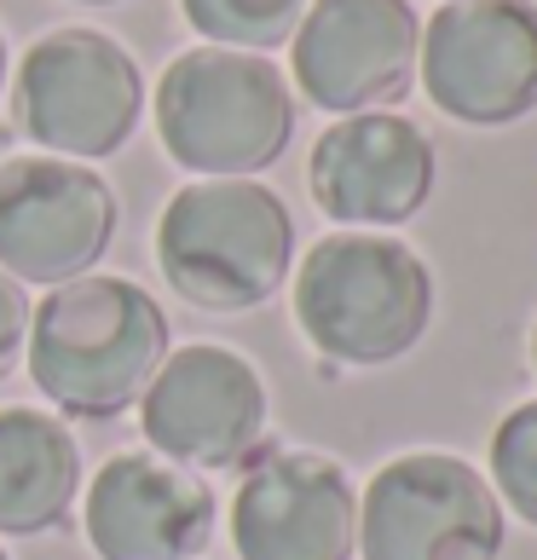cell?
Returning a JSON list of instances; mask_svg holds the SVG:
<instances>
[{"label":"cell","instance_id":"cell-7","mask_svg":"<svg viewBox=\"0 0 537 560\" xmlns=\"http://www.w3.org/2000/svg\"><path fill=\"white\" fill-rule=\"evenodd\" d=\"M417 81L428 105L463 128H509L537 110V7L445 0L422 24Z\"/></svg>","mask_w":537,"mask_h":560},{"label":"cell","instance_id":"cell-15","mask_svg":"<svg viewBox=\"0 0 537 560\" xmlns=\"http://www.w3.org/2000/svg\"><path fill=\"white\" fill-rule=\"evenodd\" d=\"M313 0H179L185 24H191L209 47L232 52H272L283 47Z\"/></svg>","mask_w":537,"mask_h":560},{"label":"cell","instance_id":"cell-4","mask_svg":"<svg viewBox=\"0 0 537 560\" xmlns=\"http://www.w3.org/2000/svg\"><path fill=\"white\" fill-rule=\"evenodd\" d=\"M156 139L197 179H255L295 139L289 75L260 52H179L156 75Z\"/></svg>","mask_w":537,"mask_h":560},{"label":"cell","instance_id":"cell-19","mask_svg":"<svg viewBox=\"0 0 537 560\" xmlns=\"http://www.w3.org/2000/svg\"><path fill=\"white\" fill-rule=\"evenodd\" d=\"M81 7H116V0H81Z\"/></svg>","mask_w":537,"mask_h":560},{"label":"cell","instance_id":"cell-8","mask_svg":"<svg viewBox=\"0 0 537 560\" xmlns=\"http://www.w3.org/2000/svg\"><path fill=\"white\" fill-rule=\"evenodd\" d=\"M121 225L110 179L70 156H7L0 162V272L17 283L58 289L87 278Z\"/></svg>","mask_w":537,"mask_h":560},{"label":"cell","instance_id":"cell-10","mask_svg":"<svg viewBox=\"0 0 537 560\" xmlns=\"http://www.w3.org/2000/svg\"><path fill=\"white\" fill-rule=\"evenodd\" d=\"M417 47L422 18L410 0H313L289 35V70L306 105L364 116L410 93Z\"/></svg>","mask_w":537,"mask_h":560},{"label":"cell","instance_id":"cell-3","mask_svg":"<svg viewBox=\"0 0 537 560\" xmlns=\"http://www.w3.org/2000/svg\"><path fill=\"white\" fill-rule=\"evenodd\" d=\"M156 266L197 313H249L295 266L289 202L260 179H191L156 220Z\"/></svg>","mask_w":537,"mask_h":560},{"label":"cell","instance_id":"cell-12","mask_svg":"<svg viewBox=\"0 0 537 560\" xmlns=\"http://www.w3.org/2000/svg\"><path fill=\"white\" fill-rule=\"evenodd\" d=\"M237 560H353L359 491L324 451H266L232 491Z\"/></svg>","mask_w":537,"mask_h":560},{"label":"cell","instance_id":"cell-5","mask_svg":"<svg viewBox=\"0 0 537 560\" xmlns=\"http://www.w3.org/2000/svg\"><path fill=\"white\" fill-rule=\"evenodd\" d=\"M144 110V75L133 52L105 30L65 24L30 40L12 81V121L47 156L98 162L133 139Z\"/></svg>","mask_w":537,"mask_h":560},{"label":"cell","instance_id":"cell-18","mask_svg":"<svg viewBox=\"0 0 537 560\" xmlns=\"http://www.w3.org/2000/svg\"><path fill=\"white\" fill-rule=\"evenodd\" d=\"M7 65L12 58H7V35H0V93H7Z\"/></svg>","mask_w":537,"mask_h":560},{"label":"cell","instance_id":"cell-1","mask_svg":"<svg viewBox=\"0 0 537 560\" xmlns=\"http://www.w3.org/2000/svg\"><path fill=\"white\" fill-rule=\"evenodd\" d=\"M162 359H168V313L133 278H70L47 289L30 313V382L65 417L105 422L133 410Z\"/></svg>","mask_w":537,"mask_h":560},{"label":"cell","instance_id":"cell-13","mask_svg":"<svg viewBox=\"0 0 537 560\" xmlns=\"http://www.w3.org/2000/svg\"><path fill=\"white\" fill-rule=\"evenodd\" d=\"M214 521L209 480L156 451H116L81 497V526L98 560H197Z\"/></svg>","mask_w":537,"mask_h":560},{"label":"cell","instance_id":"cell-14","mask_svg":"<svg viewBox=\"0 0 537 560\" xmlns=\"http://www.w3.org/2000/svg\"><path fill=\"white\" fill-rule=\"evenodd\" d=\"M81 497V445L65 417L0 405V537H40L70 521Z\"/></svg>","mask_w":537,"mask_h":560},{"label":"cell","instance_id":"cell-21","mask_svg":"<svg viewBox=\"0 0 537 560\" xmlns=\"http://www.w3.org/2000/svg\"><path fill=\"white\" fill-rule=\"evenodd\" d=\"M0 560H12V555H7V549H0Z\"/></svg>","mask_w":537,"mask_h":560},{"label":"cell","instance_id":"cell-2","mask_svg":"<svg viewBox=\"0 0 537 560\" xmlns=\"http://www.w3.org/2000/svg\"><path fill=\"white\" fill-rule=\"evenodd\" d=\"M433 272L387 232H329L295 266V329L329 364L376 370L422 347Z\"/></svg>","mask_w":537,"mask_h":560},{"label":"cell","instance_id":"cell-16","mask_svg":"<svg viewBox=\"0 0 537 560\" xmlns=\"http://www.w3.org/2000/svg\"><path fill=\"white\" fill-rule=\"evenodd\" d=\"M491 491L503 514H521L537 526V399L514 405L491 433Z\"/></svg>","mask_w":537,"mask_h":560},{"label":"cell","instance_id":"cell-20","mask_svg":"<svg viewBox=\"0 0 537 560\" xmlns=\"http://www.w3.org/2000/svg\"><path fill=\"white\" fill-rule=\"evenodd\" d=\"M532 370H537V329H532Z\"/></svg>","mask_w":537,"mask_h":560},{"label":"cell","instance_id":"cell-6","mask_svg":"<svg viewBox=\"0 0 537 560\" xmlns=\"http://www.w3.org/2000/svg\"><path fill=\"white\" fill-rule=\"evenodd\" d=\"M503 532L491 480L451 451H405L359 497L364 560H498Z\"/></svg>","mask_w":537,"mask_h":560},{"label":"cell","instance_id":"cell-17","mask_svg":"<svg viewBox=\"0 0 537 560\" xmlns=\"http://www.w3.org/2000/svg\"><path fill=\"white\" fill-rule=\"evenodd\" d=\"M30 313H35V301L24 295V283H17L12 272H0V382H7L17 370V359H24Z\"/></svg>","mask_w":537,"mask_h":560},{"label":"cell","instance_id":"cell-9","mask_svg":"<svg viewBox=\"0 0 537 560\" xmlns=\"http://www.w3.org/2000/svg\"><path fill=\"white\" fill-rule=\"evenodd\" d=\"M266 417H272V399H266L260 370L220 341L168 352L151 387L139 393V433L156 445V456L191 474L249 463L266 440Z\"/></svg>","mask_w":537,"mask_h":560},{"label":"cell","instance_id":"cell-11","mask_svg":"<svg viewBox=\"0 0 537 560\" xmlns=\"http://www.w3.org/2000/svg\"><path fill=\"white\" fill-rule=\"evenodd\" d=\"M440 156L433 139L399 110L336 116L306 156V191L336 225H405L428 209Z\"/></svg>","mask_w":537,"mask_h":560}]
</instances>
